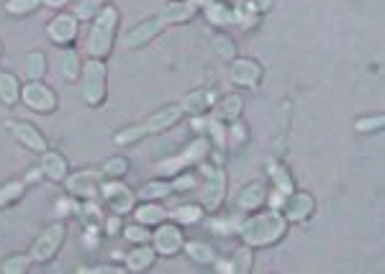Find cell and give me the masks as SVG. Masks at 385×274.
I'll return each instance as SVG.
<instances>
[{
	"label": "cell",
	"mask_w": 385,
	"mask_h": 274,
	"mask_svg": "<svg viewBox=\"0 0 385 274\" xmlns=\"http://www.w3.org/2000/svg\"><path fill=\"white\" fill-rule=\"evenodd\" d=\"M21 100V80L13 72H0V102L3 105H16Z\"/></svg>",
	"instance_id": "cb8c5ba5"
},
{
	"label": "cell",
	"mask_w": 385,
	"mask_h": 274,
	"mask_svg": "<svg viewBox=\"0 0 385 274\" xmlns=\"http://www.w3.org/2000/svg\"><path fill=\"white\" fill-rule=\"evenodd\" d=\"M216 108V118L219 121H239V115L244 111V100L242 95H223L221 100L213 105Z\"/></svg>",
	"instance_id": "7402d4cb"
},
{
	"label": "cell",
	"mask_w": 385,
	"mask_h": 274,
	"mask_svg": "<svg viewBox=\"0 0 385 274\" xmlns=\"http://www.w3.org/2000/svg\"><path fill=\"white\" fill-rule=\"evenodd\" d=\"M126 172H129V159H126V156H111V159H105V164L101 167V174L108 177V180H121Z\"/></svg>",
	"instance_id": "d590c367"
},
{
	"label": "cell",
	"mask_w": 385,
	"mask_h": 274,
	"mask_svg": "<svg viewBox=\"0 0 385 274\" xmlns=\"http://www.w3.org/2000/svg\"><path fill=\"white\" fill-rule=\"evenodd\" d=\"M101 0H82L80 5H77V10H75V16L82 20H88V18H95L98 13H101Z\"/></svg>",
	"instance_id": "b9f144b4"
},
{
	"label": "cell",
	"mask_w": 385,
	"mask_h": 274,
	"mask_svg": "<svg viewBox=\"0 0 385 274\" xmlns=\"http://www.w3.org/2000/svg\"><path fill=\"white\" fill-rule=\"evenodd\" d=\"M211 228H213V231H216V234H223V236L236 234L234 228H229V223H226V221H211Z\"/></svg>",
	"instance_id": "bcb514c9"
},
{
	"label": "cell",
	"mask_w": 385,
	"mask_h": 274,
	"mask_svg": "<svg viewBox=\"0 0 385 274\" xmlns=\"http://www.w3.org/2000/svg\"><path fill=\"white\" fill-rule=\"evenodd\" d=\"M31 254H13L8 256V259H3V264H0V272L3 274H26L29 272V266H31Z\"/></svg>",
	"instance_id": "e575fe53"
},
{
	"label": "cell",
	"mask_w": 385,
	"mask_h": 274,
	"mask_svg": "<svg viewBox=\"0 0 385 274\" xmlns=\"http://www.w3.org/2000/svg\"><path fill=\"white\" fill-rule=\"evenodd\" d=\"M280 213L285 215L288 223H306L316 213V200L308 193H290L285 197Z\"/></svg>",
	"instance_id": "7c38bea8"
},
{
	"label": "cell",
	"mask_w": 385,
	"mask_h": 274,
	"mask_svg": "<svg viewBox=\"0 0 385 274\" xmlns=\"http://www.w3.org/2000/svg\"><path fill=\"white\" fill-rule=\"evenodd\" d=\"M152 244H154V251L160 256H177L185 246V236L177 225L164 221V223H160V228L152 234Z\"/></svg>",
	"instance_id": "9c48e42d"
},
{
	"label": "cell",
	"mask_w": 385,
	"mask_h": 274,
	"mask_svg": "<svg viewBox=\"0 0 385 274\" xmlns=\"http://www.w3.org/2000/svg\"><path fill=\"white\" fill-rule=\"evenodd\" d=\"M206 18L211 20L213 26H229L234 23V5H226L221 0H213L211 5H206Z\"/></svg>",
	"instance_id": "484cf974"
},
{
	"label": "cell",
	"mask_w": 385,
	"mask_h": 274,
	"mask_svg": "<svg viewBox=\"0 0 385 274\" xmlns=\"http://www.w3.org/2000/svg\"><path fill=\"white\" fill-rule=\"evenodd\" d=\"M44 5H49V8H62V5H67L70 0H41Z\"/></svg>",
	"instance_id": "c3c4849f"
},
{
	"label": "cell",
	"mask_w": 385,
	"mask_h": 274,
	"mask_svg": "<svg viewBox=\"0 0 385 274\" xmlns=\"http://www.w3.org/2000/svg\"><path fill=\"white\" fill-rule=\"evenodd\" d=\"M203 174H206V190H203V210L216 213L221 208L223 197H226V172L219 164L206 167L203 164Z\"/></svg>",
	"instance_id": "5b68a950"
},
{
	"label": "cell",
	"mask_w": 385,
	"mask_h": 274,
	"mask_svg": "<svg viewBox=\"0 0 385 274\" xmlns=\"http://www.w3.org/2000/svg\"><path fill=\"white\" fill-rule=\"evenodd\" d=\"M41 5V0H5V13L8 16H29Z\"/></svg>",
	"instance_id": "8d00e7d4"
},
{
	"label": "cell",
	"mask_w": 385,
	"mask_h": 274,
	"mask_svg": "<svg viewBox=\"0 0 385 274\" xmlns=\"http://www.w3.org/2000/svg\"><path fill=\"white\" fill-rule=\"evenodd\" d=\"M101 182H103V174L92 172V169L67 174V180H64L67 193H70L72 197H80V200H92L95 195L101 193Z\"/></svg>",
	"instance_id": "30bf717a"
},
{
	"label": "cell",
	"mask_w": 385,
	"mask_h": 274,
	"mask_svg": "<svg viewBox=\"0 0 385 274\" xmlns=\"http://www.w3.org/2000/svg\"><path fill=\"white\" fill-rule=\"evenodd\" d=\"M183 249L188 251V256H190L192 262H198V264H213L216 262V251L206 241H185Z\"/></svg>",
	"instance_id": "83f0119b"
},
{
	"label": "cell",
	"mask_w": 385,
	"mask_h": 274,
	"mask_svg": "<svg viewBox=\"0 0 385 274\" xmlns=\"http://www.w3.org/2000/svg\"><path fill=\"white\" fill-rule=\"evenodd\" d=\"M203 131H206V136H208V141L216 143V146H226V128H223V123L219 121V118H211V121H206V126H203Z\"/></svg>",
	"instance_id": "f35d334b"
},
{
	"label": "cell",
	"mask_w": 385,
	"mask_h": 274,
	"mask_svg": "<svg viewBox=\"0 0 385 274\" xmlns=\"http://www.w3.org/2000/svg\"><path fill=\"white\" fill-rule=\"evenodd\" d=\"M149 133H147V126L139 123V126H129V128H121V131L113 133V141L119 143V146H132V143H139L142 139H147Z\"/></svg>",
	"instance_id": "d6a6232c"
},
{
	"label": "cell",
	"mask_w": 385,
	"mask_h": 274,
	"mask_svg": "<svg viewBox=\"0 0 385 274\" xmlns=\"http://www.w3.org/2000/svg\"><path fill=\"white\" fill-rule=\"evenodd\" d=\"M203 205H180L173 213V218L177 221V225H195L203 221Z\"/></svg>",
	"instance_id": "836d02e7"
},
{
	"label": "cell",
	"mask_w": 385,
	"mask_h": 274,
	"mask_svg": "<svg viewBox=\"0 0 385 274\" xmlns=\"http://www.w3.org/2000/svg\"><path fill=\"white\" fill-rule=\"evenodd\" d=\"M262 77H264V70L257 59H249V57L232 59L229 80H232L234 85H239V87H260Z\"/></svg>",
	"instance_id": "8fae6325"
},
{
	"label": "cell",
	"mask_w": 385,
	"mask_h": 274,
	"mask_svg": "<svg viewBox=\"0 0 385 274\" xmlns=\"http://www.w3.org/2000/svg\"><path fill=\"white\" fill-rule=\"evenodd\" d=\"M164 23L162 16H149V18L139 20L136 26H132V29L123 33V46L126 49H142V46H147L149 41H154L160 33L164 31Z\"/></svg>",
	"instance_id": "52a82bcc"
},
{
	"label": "cell",
	"mask_w": 385,
	"mask_h": 274,
	"mask_svg": "<svg viewBox=\"0 0 385 274\" xmlns=\"http://www.w3.org/2000/svg\"><path fill=\"white\" fill-rule=\"evenodd\" d=\"M105 234H108V236L121 234V215H116V213H113V218H111V221H108V225H105Z\"/></svg>",
	"instance_id": "f6af8a7d"
},
{
	"label": "cell",
	"mask_w": 385,
	"mask_h": 274,
	"mask_svg": "<svg viewBox=\"0 0 385 274\" xmlns=\"http://www.w3.org/2000/svg\"><path fill=\"white\" fill-rule=\"evenodd\" d=\"M252 3V8L257 13H267V10H273V0H249Z\"/></svg>",
	"instance_id": "7dc6e473"
},
{
	"label": "cell",
	"mask_w": 385,
	"mask_h": 274,
	"mask_svg": "<svg viewBox=\"0 0 385 274\" xmlns=\"http://www.w3.org/2000/svg\"><path fill=\"white\" fill-rule=\"evenodd\" d=\"M21 98H23V105H26V108H31V111H36V113H54L57 105H60L57 92L51 90V87H47V85L39 80H31L29 85H23V87H21Z\"/></svg>",
	"instance_id": "8992f818"
},
{
	"label": "cell",
	"mask_w": 385,
	"mask_h": 274,
	"mask_svg": "<svg viewBox=\"0 0 385 274\" xmlns=\"http://www.w3.org/2000/svg\"><path fill=\"white\" fill-rule=\"evenodd\" d=\"M41 172L47 174L51 182H64L67 174H70V164H67V159L60 152H49L47 149L41 154Z\"/></svg>",
	"instance_id": "d6986e66"
},
{
	"label": "cell",
	"mask_w": 385,
	"mask_h": 274,
	"mask_svg": "<svg viewBox=\"0 0 385 274\" xmlns=\"http://www.w3.org/2000/svg\"><path fill=\"white\" fill-rule=\"evenodd\" d=\"M213 105H216V95L213 90H192L185 95V100L180 102V108H183V115H192V118H201L206 111H211Z\"/></svg>",
	"instance_id": "2e32d148"
},
{
	"label": "cell",
	"mask_w": 385,
	"mask_h": 274,
	"mask_svg": "<svg viewBox=\"0 0 385 274\" xmlns=\"http://www.w3.org/2000/svg\"><path fill=\"white\" fill-rule=\"evenodd\" d=\"M123 262H126V269H129V272H147V269H152L154 262H157V251H154V246L136 244L129 254L123 256Z\"/></svg>",
	"instance_id": "ac0fdd59"
},
{
	"label": "cell",
	"mask_w": 385,
	"mask_h": 274,
	"mask_svg": "<svg viewBox=\"0 0 385 274\" xmlns=\"http://www.w3.org/2000/svg\"><path fill=\"white\" fill-rule=\"evenodd\" d=\"M234 23H239L242 29H254V26L260 23V13L252 8L249 0H247V3H239V5H234Z\"/></svg>",
	"instance_id": "1f68e13d"
},
{
	"label": "cell",
	"mask_w": 385,
	"mask_h": 274,
	"mask_svg": "<svg viewBox=\"0 0 385 274\" xmlns=\"http://www.w3.org/2000/svg\"><path fill=\"white\" fill-rule=\"evenodd\" d=\"M23 72H26L29 80H41V77L47 74V57H44L41 51H31V54H26V59H23Z\"/></svg>",
	"instance_id": "f546056e"
},
{
	"label": "cell",
	"mask_w": 385,
	"mask_h": 274,
	"mask_svg": "<svg viewBox=\"0 0 385 274\" xmlns=\"http://www.w3.org/2000/svg\"><path fill=\"white\" fill-rule=\"evenodd\" d=\"M173 187H175V193L192 190V187H195V177H192V174H177V177L173 180Z\"/></svg>",
	"instance_id": "ee69618b"
},
{
	"label": "cell",
	"mask_w": 385,
	"mask_h": 274,
	"mask_svg": "<svg viewBox=\"0 0 385 274\" xmlns=\"http://www.w3.org/2000/svg\"><path fill=\"white\" fill-rule=\"evenodd\" d=\"M190 5H195V8H206V5H211L213 0H188Z\"/></svg>",
	"instance_id": "681fc988"
},
{
	"label": "cell",
	"mask_w": 385,
	"mask_h": 274,
	"mask_svg": "<svg viewBox=\"0 0 385 274\" xmlns=\"http://www.w3.org/2000/svg\"><path fill=\"white\" fill-rule=\"evenodd\" d=\"M180 118H183V108H180V105H164L162 111H157L154 115H149V118L144 121V126H147V133L154 136V133L170 131L173 126L180 123Z\"/></svg>",
	"instance_id": "9a60e30c"
},
{
	"label": "cell",
	"mask_w": 385,
	"mask_h": 274,
	"mask_svg": "<svg viewBox=\"0 0 385 274\" xmlns=\"http://www.w3.org/2000/svg\"><path fill=\"white\" fill-rule=\"evenodd\" d=\"M383 126H385L383 115H362V118H357L355 121V131L357 133H375V131H383Z\"/></svg>",
	"instance_id": "60d3db41"
},
{
	"label": "cell",
	"mask_w": 385,
	"mask_h": 274,
	"mask_svg": "<svg viewBox=\"0 0 385 274\" xmlns=\"http://www.w3.org/2000/svg\"><path fill=\"white\" fill-rule=\"evenodd\" d=\"M285 231H288V221L280 210H267V213H257L252 218H247L244 223H239L236 234L242 236V241L252 249L260 246H275L277 241H283Z\"/></svg>",
	"instance_id": "6da1fadb"
},
{
	"label": "cell",
	"mask_w": 385,
	"mask_h": 274,
	"mask_svg": "<svg viewBox=\"0 0 385 274\" xmlns=\"http://www.w3.org/2000/svg\"><path fill=\"white\" fill-rule=\"evenodd\" d=\"M47 36H49L57 46H67L75 41L77 36V16H70V13H60L49 20L47 26Z\"/></svg>",
	"instance_id": "4fadbf2b"
},
{
	"label": "cell",
	"mask_w": 385,
	"mask_h": 274,
	"mask_svg": "<svg viewBox=\"0 0 385 274\" xmlns=\"http://www.w3.org/2000/svg\"><path fill=\"white\" fill-rule=\"evenodd\" d=\"M64 238H67V225H64V221H57V223L47 225V228L41 231L39 238L34 241V246H31V259L39 262V264L51 262V259L57 256V251L62 249V244H64Z\"/></svg>",
	"instance_id": "277c9868"
},
{
	"label": "cell",
	"mask_w": 385,
	"mask_h": 274,
	"mask_svg": "<svg viewBox=\"0 0 385 274\" xmlns=\"http://www.w3.org/2000/svg\"><path fill=\"white\" fill-rule=\"evenodd\" d=\"M195 13H198V8L190 5L188 0H173V3L164 5L160 16H162L164 23H190L195 18Z\"/></svg>",
	"instance_id": "44dd1931"
},
{
	"label": "cell",
	"mask_w": 385,
	"mask_h": 274,
	"mask_svg": "<svg viewBox=\"0 0 385 274\" xmlns=\"http://www.w3.org/2000/svg\"><path fill=\"white\" fill-rule=\"evenodd\" d=\"M173 193H175L173 182H167V180H152V182H147L142 187L139 197L142 200H164V197H170Z\"/></svg>",
	"instance_id": "f1b7e54d"
},
{
	"label": "cell",
	"mask_w": 385,
	"mask_h": 274,
	"mask_svg": "<svg viewBox=\"0 0 385 274\" xmlns=\"http://www.w3.org/2000/svg\"><path fill=\"white\" fill-rule=\"evenodd\" d=\"M267 174H270V180H273L275 190L283 195H290L293 193V174L288 172V167H283V164L277 162V159H270V164H267Z\"/></svg>",
	"instance_id": "603a6c76"
},
{
	"label": "cell",
	"mask_w": 385,
	"mask_h": 274,
	"mask_svg": "<svg viewBox=\"0 0 385 274\" xmlns=\"http://www.w3.org/2000/svg\"><path fill=\"white\" fill-rule=\"evenodd\" d=\"M116 29H119V8L116 5H105L101 13L92 18V29L88 36V51L90 59H105L113 51V41H116Z\"/></svg>",
	"instance_id": "7a4b0ae2"
},
{
	"label": "cell",
	"mask_w": 385,
	"mask_h": 274,
	"mask_svg": "<svg viewBox=\"0 0 385 274\" xmlns=\"http://www.w3.org/2000/svg\"><path fill=\"white\" fill-rule=\"evenodd\" d=\"M101 195H103V200H105V205H108L116 215L132 213L134 205H136V195H134L123 182H119V180H103Z\"/></svg>",
	"instance_id": "ba28073f"
},
{
	"label": "cell",
	"mask_w": 385,
	"mask_h": 274,
	"mask_svg": "<svg viewBox=\"0 0 385 274\" xmlns=\"http://www.w3.org/2000/svg\"><path fill=\"white\" fill-rule=\"evenodd\" d=\"M10 131H13V136L18 139L29 152L34 154H44L47 149H49V143H47V136L34 126V123L29 121H13L10 123Z\"/></svg>",
	"instance_id": "5bb4252c"
},
{
	"label": "cell",
	"mask_w": 385,
	"mask_h": 274,
	"mask_svg": "<svg viewBox=\"0 0 385 274\" xmlns=\"http://www.w3.org/2000/svg\"><path fill=\"white\" fill-rule=\"evenodd\" d=\"M267 200V187L262 182H249L242 187V193L236 195V205H239V210H247V213H252V210H260Z\"/></svg>",
	"instance_id": "e0dca14e"
},
{
	"label": "cell",
	"mask_w": 385,
	"mask_h": 274,
	"mask_svg": "<svg viewBox=\"0 0 385 274\" xmlns=\"http://www.w3.org/2000/svg\"><path fill=\"white\" fill-rule=\"evenodd\" d=\"M123 238L132 241V244H149L152 241V231H149V225L134 223L123 228Z\"/></svg>",
	"instance_id": "74e56055"
},
{
	"label": "cell",
	"mask_w": 385,
	"mask_h": 274,
	"mask_svg": "<svg viewBox=\"0 0 385 274\" xmlns=\"http://www.w3.org/2000/svg\"><path fill=\"white\" fill-rule=\"evenodd\" d=\"M0 54H3V44H0Z\"/></svg>",
	"instance_id": "f907efd6"
},
{
	"label": "cell",
	"mask_w": 385,
	"mask_h": 274,
	"mask_svg": "<svg viewBox=\"0 0 385 274\" xmlns=\"http://www.w3.org/2000/svg\"><path fill=\"white\" fill-rule=\"evenodd\" d=\"M247 141H249V128L239 121H232V139H229V143H232L234 149H239Z\"/></svg>",
	"instance_id": "7bdbcfd3"
},
{
	"label": "cell",
	"mask_w": 385,
	"mask_h": 274,
	"mask_svg": "<svg viewBox=\"0 0 385 274\" xmlns=\"http://www.w3.org/2000/svg\"><path fill=\"white\" fill-rule=\"evenodd\" d=\"M108 95V67L103 59H90L82 64V100L90 108L105 102Z\"/></svg>",
	"instance_id": "3957f363"
},
{
	"label": "cell",
	"mask_w": 385,
	"mask_h": 274,
	"mask_svg": "<svg viewBox=\"0 0 385 274\" xmlns=\"http://www.w3.org/2000/svg\"><path fill=\"white\" fill-rule=\"evenodd\" d=\"M134 218L142 225H160L170 218V213L164 205H157V200H144V205L134 208Z\"/></svg>",
	"instance_id": "ffe728a7"
},
{
	"label": "cell",
	"mask_w": 385,
	"mask_h": 274,
	"mask_svg": "<svg viewBox=\"0 0 385 274\" xmlns=\"http://www.w3.org/2000/svg\"><path fill=\"white\" fill-rule=\"evenodd\" d=\"M60 70H62V77L67 82H77L82 77V61H80V54L75 49H64L62 51V61H60Z\"/></svg>",
	"instance_id": "d4e9b609"
},
{
	"label": "cell",
	"mask_w": 385,
	"mask_h": 274,
	"mask_svg": "<svg viewBox=\"0 0 385 274\" xmlns=\"http://www.w3.org/2000/svg\"><path fill=\"white\" fill-rule=\"evenodd\" d=\"M26 187H29L26 180H10V182L0 184V208H10L13 203H18L26 195Z\"/></svg>",
	"instance_id": "4316f807"
},
{
	"label": "cell",
	"mask_w": 385,
	"mask_h": 274,
	"mask_svg": "<svg viewBox=\"0 0 385 274\" xmlns=\"http://www.w3.org/2000/svg\"><path fill=\"white\" fill-rule=\"evenodd\" d=\"M213 49H216V54H219L221 59H226V61L236 59V44H234L229 36H223V33L213 36Z\"/></svg>",
	"instance_id": "ab89813d"
},
{
	"label": "cell",
	"mask_w": 385,
	"mask_h": 274,
	"mask_svg": "<svg viewBox=\"0 0 385 274\" xmlns=\"http://www.w3.org/2000/svg\"><path fill=\"white\" fill-rule=\"evenodd\" d=\"M229 264H232V272H236V274H249V272H252V264H254L252 246L244 244L242 249H236V251H234V256L229 259Z\"/></svg>",
	"instance_id": "4dcf8cb0"
}]
</instances>
